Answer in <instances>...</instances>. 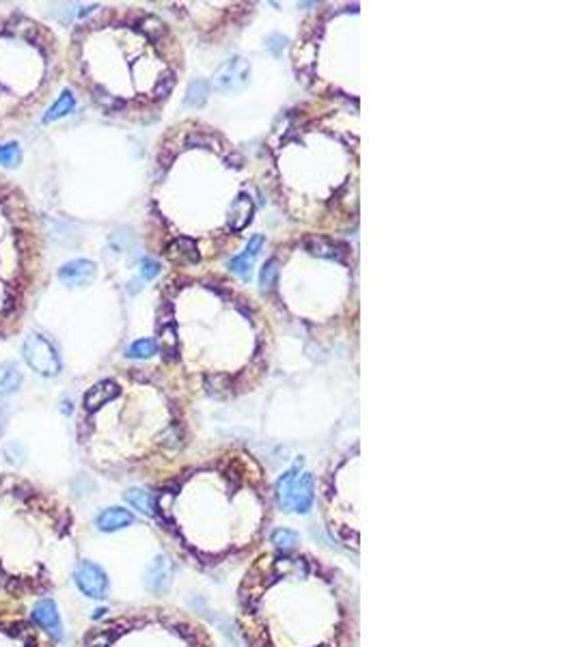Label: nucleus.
<instances>
[{"label": "nucleus", "mask_w": 576, "mask_h": 647, "mask_svg": "<svg viewBox=\"0 0 576 647\" xmlns=\"http://www.w3.org/2000/svg\"><path fill=\"white\" fill-rule=\"evenodd\" d=\"M358 593L313 552L261 550L238 587L236 621L248 647H356Z\"/></svg>", "instance_id": "1"}, {"label": "nucleus", "mask_w": 576, "mask_h": 647, "mask_svg": "<svg viewBox=\"0 0 576 647\" xmlns=\"http://www.w3.org/2000/svg\"><path fill=\"white\" fill-rule=\"evenodd\" d=\"M156 516L190 563L219 572L261 552L272 496L253 460L229 453L165 485Z\"/></svg>", "instance_id": "2"}, {"label": "nucleus", "mask_w": 576, "mask_h": 647, "mask_svg": "<svg viewBox=\"0 0 576 647\" xmlns=\"http://www.w3.org/2000/svg\"><path fill=\"white\" fill-rule=\"evenodd\" d=\"M86 647H216L207 628L177 608H147L104 626Z\"/></svg>", "instance_id": "3"}, {"label": "nucleus", "mask_w": 576, "mask_h": 647, "mask_svg": "<svg viewBox=\"0 0 576 647\" xmlns=\"http://www.w3.org/2000/svg\"><path fill=\"white\" fill-rule=\"evenodd\" d=\"M356 458L346 460L333 477L324 483L322 496V514L326 523L328 533L337 544L358 554V544H361V492H358V475L356 469L352 471V464Z\"/></svg>", "instance_id": "4"}, {"label": "nucleus", "mask_w": 576, "mask_h": 647, "mask_svg": "<svg viewBox=\"0 0 576 647\" xmlns=\"http://www.w3.org/2000/svg\"><path fill=\"white\" fill-rule=\"evenodd\" d=\"M279 505L285 512H296V514H307L313 505L315 498V483L313 475L307 471H300V464L290 469L281 479L277 481L275 488Z\"/></svg>", "instance_id": "5"}, {"label": "nucleus", "mask_w": 576, "mask_h": 647, "mask_svg": "<svg viewBox=\"0 0 576 647\" xmlns=\"http://www.w3.org/2000/svg\"><path fill=\"white\" fill-rule=\"evenodd\" d=\"M22 354L24 361L28 363L30 369H35L41 375H57L61 371V361L57 350L52 348V344L48 339H44L41 335H30L26 337L24 346H22Z\"/></svg>", "instance_id": "6"}, {"label": "nucleus", "mask_w": 576, "mask_h": 647, "mask_svg": "<svg viewBox=\"0 0 576 647\" xmlns=\"http://www.w3.org/2000/svg\"><path fill=\"white\" fill-rule=\"evenodd\" d=\"M250 78V65L248 61H244L242 57L229 59L225 61L214 74V88H219L223 93H231V91H240V88L246 86Z\"/></svg>", "instance_id": "7"}, {"label": "nucleus", "mask_w": 576, "mask_h": 647, "mask_svg": "<svg viewBox=\"0 0 576 647\" xmlns=\"http://www.w3.org/2000/svg\"><path fill=\"white\" fill-rule=\"evenodd\" d=\"M76 585L78 589L89 598H104L108 591V579L100 565L91 563V561H82L76 568Z\"/></svg>", "instance_id": "8"}, {"label": "nucleus", "mask_w": 576, "mask_h": 647, "mask_svg": "<svg viewBox=\"0 0 576 647\" xmlns=\"http://www.w3.org/2000/svg\"><path fill=\"white\" fill-rule=\"evenodd\" d=\"M304 248H307L313 257L331 259V261H346L350 255L348 244L331 240V238H322V236H309L304 240Z\"/></svg>", "instance_id": "9"}, {"label": "nucleus", "mask_w": 576, "mask_h": 647, "mask_svg": "<svg viewBox=\"0 0 576 647\" xmlns=\"http://www.w3.org/2000/svg\"><path fill=\"white\" fill-rule=\"evenodd\" d=\"M59 279L67 287H82L95 279V263L89 259H74L67 261L59 270Z\"/></svg>", "instance_id": "10"}, {"label": "nucleus", "mask_w": 576, "mask_h": 647, "mask_svg": "<svg viewBox=\"0 0 576 647\" xmlns=\"http://www.w3.org/2000/svg\"><path fill=\"white\" fill-rule=\"evenodd\" d=\"M32 619H35V623H37V626H41L44 630H48L54 639L63 637V626H61L59 610H57V604H54L52 600H41V602L35 604Z\"/></svg>", "instance_id": "11"}, {"label": "nucleus", "mask_w": 576, "mask_h": 647, "mask_svg": "<svg viewBox=\"0 0 576 647\" xmlns=\"http://www.w3.org/2000/svg\"><path fill=\"white\" fill-rule=\"evenodd\" d=\"M119 393H121V388H119L117 382H113V380H102V382H97L95 386H91V388L86 391V395H84V408H86L89 412H95V410H100L102 406H106V404H111L113 400H117Z\"/></svg>", "instance_id": "12"}, {"label": "nucleus", "mask_w": 576, "mask_h": 647, "mask_svg": "<svg viewBox=\"0 0 576 647\" xmlns=\"http://www.w3.org/2000/svg\"><path fill=\"white\" fill-rule=\"evenodd\" d=\"M171 563L165 559V556H158V559L151 563V568L147 570L145 576V585L151 593H167L171 587Z\"/></svg>", "instance_id": "13"}, {"label": "nucleus", "mask_w": 576, "mask_h": 647, "mask_svg": "<svg viewBox=\"0 0 576 647\" xmlns=\"http://www.w3.org/2000/svg\"><path fill=\"white\" fill-rule=\"evenodd\" d=\"M253 212H255L253 199L246 196V194H240L238 199L231 203V207H229V227L233 231L246 229L248 223L253 221Z\"/></svg>", "instance_id": "14"}, {"label": "nucleus", "mask_w": 576, "mask_h": 647, "mask_svg": "<svg viewBox=\"0 0 576 647\" xmlns=\"http://www.w3.org/2000/svg\"><path fill=\"white\" fill-rule=\"evenodd\" d=\"M261 246H263V236H259V233H257V236H253V238L248 240V244H246V248H244V253L238 255V257H233V259L229 261L231 272L246 276V274L250 272V268H253V263H255V259H257V255H259Z\"/></svg>", "instance_id": "15"}, {"label": "nucleus", "mask_w": 576, "mask_h": 647, "mask_svg": "<svg viewBox=\"0 0 576 647\" xmlns=\"http://www.w3.org/2000/svg\"><path fill=\"white\" fill-rule=\"evenodd\" d=\"M132 523H134V516H132L128 509H121V507L104 509V512L97 516V529L104 531V533L119 531V529H123V527H130Z\"/></svg>", "instance_id": "16"}, {"label": "nucleus", "mask_w": 576, "mask_h": 647, "mask_svg": "<svg viewBox=\"0 0 576 647\" xmlns=\"http://www.w3.org/2000/svg\"><path fill=\"white\" fill-rule=\"evenodd\" d=\"M167 255H169L173 261H179V263H196V261L201 259L199 248H196V244H194L190 238H177V240H173V242L167 246Z\"/></svg>", "instance_id": "17"}, {"label": "nucleus", "mask_w": 576, "mask_h": 647, "mask_svg": "<svg viewBox=\"0 0 576 647\" xmlns=\"http://www.w3.org/2000/svg\"><path fill=\"white\" fill-rule=\"evenodd\" d=\"M125 500L130 503L134 509H138L140 514L145 516H156V496L147 490H140V488H132L125 492Z\"/></svg>", "instance_id": "18"}, {"label": "nucleus", "mask_w": 576, "mask_h": 647, "mask_svg": "<svg viewBox=\"0 0 576 647\" xmlns=\"http://www.w3.org/2000/svg\"><path fill=\"white\" fill-rule=\"evenodd\" d=\"M22 384V371L13 363L0 365V395H11Z\"/></svg>", "instance_id": "19"}, {"label": "nucleus", "mask_w": 576, "mask_h": 647, "mask_svg": "<svg viewBox=\"0 0 576 647\" xmlns=\"http://www.w3.org/2000/svg\"><path fill=\"white\" fill-rule=\"evenodd\" d=\"M74 108H76V100H74V95H71V91H63V93L59 95V100L48 108V113L44 115V121H46V123H50V121H57V119H61V117L69 115L71 111H74Z\"/></svg>", "instance_id": "20"}, {"label": "nucleus", "mask_w": 576, "mask_h": 647, "mask_svg": "<svg viewBox=\"0 0 576 647\" xmlns=\"http://www.w3.org/2000/svg\"><path fill=\"white\" fill-rule=\"evenodd\" d=\"M160 348L162 354H165L167 361H175L179 354V339H177V330L173 324H165L160 332Z\"/></svg>", "instance_id": "21"}, {"label": "nucleus", "mask_w": 576, "mask_h": 647, "mask_svg": "<svg viewBox=\"0 0 576 647\" xmlns=\"http://www.w3.org/2000/svg\"><path fill=\"white\" fill-rule=\"evenodd\" d=\"M207 95H210L207 82H205V80H192V82L188 84V88H186L184 102H186V106H190V108H201V106H205Z\"/></svg>", "instance_id": "22"}, {"label": "nucleus", "mask_w": 576, "mask_h": 647, "mask_svg": "<svg viewBox=\"0 0 576 647\" xmlns=\"http://www.w3.org/2000/svg\"><path fill=\"white\" fill-rule=\"evenodd\" d=\"M270 544H275L277 550H296L300 544V535L292 529H277L270 533Z\"/></svg>", "instance_id": "23"}, {"label": "nucleus", "mask_w": 576, "mask_h": 647, "mask_svg": "<svg viewBox=\"0 0 576 647\" xmlns=\"http://www.w3.org/2000/svg\"><path fill=\"white\" fill-rule=\"evenodd\" d=\"M20 162H22V149L17 142L0 145V165L7 169H15V167H20Z\"/></svg>", "instance_id": "24"}, {"label": "nucleus", "mask_w": 576, "mask_h": 647, "mask_svg": "<svg viewBox=\"0 0 576 647\" xmlns=\"http://www.w3.org/2000/svg\"><path fill=\"white\" fill-rule=\"evenodd\" d=\"M277 279H279V261L272 257L263 263L261 274H259V283H261L263 290H272V287L277 285Z\"/></svg>", "instance_id": "25"}, {"label": "nucleus", "mask_w": 576, "mask_h": 647, "mask_svg": "<svg viewBox=\"0 0 576 647\" xmlns=\"http://www.w3.org/2000/svg\"><path fill=\"white\" fill-rule=\"evenodd\" d=\"M156 354V341L154 339H138L128 348L130 358H149Z\"/></svg>", "instance_id": "26"}, {"label": "nucleus", "mask_w": 576, "mask_h": 647, "mask_svg": "<svg viewBox=\"0 0 576 647\" xmlns=\"http://www.w3.org/2000/svg\"><path fill=\"white\" fill-rule=\"evenodd\" d=\"M93 100H95L100 106L108 108V111H117V108H121V106H123V102H121V100L113 97V95L108 93L106 88H102V86H95V88H93Z\"/></svg>", "instance_id": "27"}, {"label": "nucleus", "mask_w": 576, "mask_h": 647, "mask_svg": "<svg viewBox=\"0 0 576 647\" xmlns=\"http://www.w3.org/2000/svg\"><path fill=\"white\" fill-rule=\"evenodd\" d=\"M173 84H175V74H173V71H169V74H165V76H162V78L156 82V86H154V95H156L158 100H165V97L171 93Z\"/></svg>", "instance_id": "28"}, {"label": "nucleus", "mask_w": 576, "mask_h": 647, "mask_svg": "<svg viewBox=\"0 0 576 647\" xmlns=\"http://www.w3.org/2000/svg\"><path fill=\"white\" fill-rule=\"evenodd\" d=\"M140 30L145 32L149 39H158L162 30H165V26H162V22L156 20V17H145V20L140 22Z\"/></svg>", "instance_id": "29"}, {"label": "nucleus", "mask_w": 576, "mask_h": 647, "mask_svg": "<svg viewBox=\"0 0 576 647\" xmlns=\"http://www.w3.org/2000/svg\"><path fill=\"white\" fill-rule=\"evenodd\" d=\"M158 272H160V265H158V261H154V259H149V257L140 259V276H142V279H145V281H151V279H156V276H158Z\"/></svg>", "instance_id": "30"}, {"label": "nucleus", "mask_w": 576, "mask_h": 647, "mask_svg": "<svg viewBox=\"0 0 576 647\" xmlns=\"http://www.w3.org/2000/svg\"><path fill=\"white\" fill-rule=\"evenodd\" d=\"M0 434H3V421H0Z\"/></svg>", "instance_id": "31"}]
</instances>
